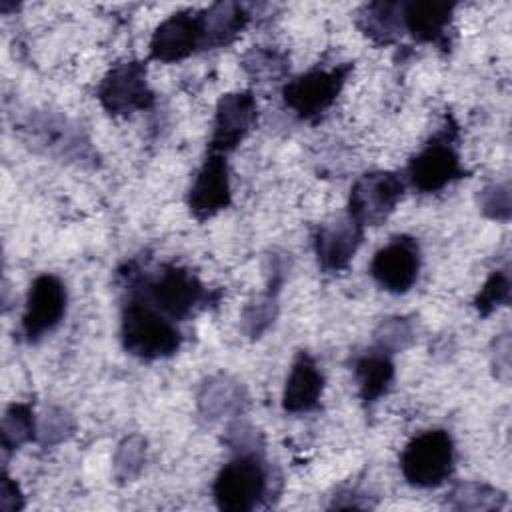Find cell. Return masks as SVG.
<instances>
[{"instance_id": "7", "label": "cell", "mask_w": 512, "mask_h": 512, "mask_svg": "<svg viewBox=\"0 0 512 512\" xmlns=\"http://www.w3.org/2000/svg\"><path fill=\"white\" fill-rule=\"evenodd\" d=\"M96 96L102 108L114 116L148 110L154 104V92L146 80V64L142 60L114 64L98 84Z\"/></svg>"}, {"instance_id": "18", "label": "cell", "mask_w": 512, "mask_h": 512, "mask_svg": "<svg viewBox=\"0 0 512 512\" xmlns=\"http://www.w3.org/2000/svg\"><path fill=\"white\" fill-rule=\"evenodd\" d=\"M250 14L236 2H216L202 10L204 50L220 48L234 42L246 28Z\"/></svg>"}, {"instance_id": "28", "label": "cell", "mask_w": 512, "mask_h": 512, "mask_svg": "<svg viewBox=\"0 0 512 512\" xmlns=\"http://www.w3.org/2000/svg\"><path fill=\"white\" fill-rule=\"evenodd\" d=\"M478 206L482 210L484 216L492 218V220H500V222H508L510 218V184L508 182H496L490 184L486 188H482V192L478 194Z\"/></svg>"}, {"instance_id": "27", "label": "cell", "mask_w": 512, "mask_h": 512, "mask_svg": "<svg viewBox=\"0 0 512 512\" xmlns=\"http://www.w3.org/2000/svg\"><path fill=\"white\" fill-rule=\"evenodd\" d=\"M510 274L508 270H494L474 298V308L480 316H490L496 308L510 304Z\"/></svg>"}, {"instance_id": "4", "label": "cell", "mask_w": 512, "mask_h": 512, "mask_svg": "<svg viewBox=\"0 0 512 512\" xmlns=\"http://www.w3.org/2000/svg\"><path fill=\"white\" fill-rule=\"evenodd\" d=\"M146 298L154 308L172 320L190 316L196 308L210 300V292L186 268L166 264L136 292Z\"/></svg>"}, {"instance_id": "11", "label": "cell", "mask_w": 512, "mask_h": 512, "mask_svg": "<svg viewBox=\"0 0 512 512\" xmlns=\"http://www.w3.org/2000/svg\"><path fill=\"white\" fill-rule=\"evenodd\" d=\"M258 118L256 98L250 90L228 92L220 96L212 122L210 152L226 154L240 146V142L250 134Z\"/></svg>"}, {"instance_id": "17", "label": "cell", "mask_w": 512, "mask_h": 512, "mask_svg": "<svg viewBox=\"0 0 512 512\" xmlns=\"http://www.w3.org/2000/svg\"><path fill=\"white\" fill-rule=\"evenodd\" d=\"M198 410L208 420L240 416L248 406V392L242 382L226 374L210 376L202 382L196 396Z\"/></svg>"}, {"instance_id": "16", "label": "cell", "mask_w": 512, "mask_h": 512, "mask_svg": "<svg viewBox=\"0 0 512 512\" xmlns=\"http://www.w3.org/2000/svg\"><path fill=\"white\" fill-rule=\"evenodd\" d=\"M452 2L414 0L402 4V26L418 42L448 48V26L452 22Z\"/></svg>"}, {"instance_id": "12", "label": "cell", "mask_w": 512, "mask_h": 512, "mask_svg": "<svg viewBox=\"0 0 512 512\" xmlns=\"http://www.w3.org/2000/svg\"><path fill=\"white\" fill-rule=\"evenodd\" d=\"M420 248L418 242L406 234L394 236L382 246L370 262L372 278L392 294L408 292L418 280Z\"/></svg>"}, {"instance_id": "23", "label": "cell", "mask_w": 512, "mask_h": 512, "mask_svg": "<svg viewBox=\"0 0 512 512\" xmlns=\"http://www.w3.org/2000/svg\"><path fill=\"white\" fill-rule=\"evenodd\" d=\"M240 64L242 70L258 82L280 80L290 70V58L274 48H252L242 56Z\"/></svg>"}, {"instance_id": "26", "label": "cell", "mask_w": 512, "mask_h": 512, "mask_svg": "<svg viewBox=\"0 0 512 512\" xmlns=\"http://www.w3.org/2000/svg\"><path fill=\"white\" fill-rule=\"evenodd\" d=\"M414 338V326L404 316L384 318L374 330L376 348L386 354H394L408 348L414 342Z\"/></svg>"}, {"instance_id": "8", "label": "cell", "mask_w": 512, "mask_h": 512, "mask_svg": "<svg viewBox=\"0 0 512 512\" xmlns=\"http://www.w3.org/2000/svg\"><path fill=\"white\" fill-rule=\"evenodd\" d=\"M406 174L410 184L424 194L438 192L466 176L448 130H442L414 158H410Z\"/></svg>"}, {"instance_id": "30", "label": "cell", "mask_w": 512, "mask_h": 512, "mask_svg": "<svg viewBox=\"0 0 512 512\" xmlns=\"http://www.w3.org/2000/svg\"><path fill=\"white\" fill-rule=\"evenodd\" d=\"M224 442L236 454H262V436L246 422H234L226 430Z\"/></svg>"}, {"instance_id": "6", "label": "cell", "mask_w": 512, "mask_h": 512, "mask_svg": "<svg viewBox=\"0 0 512 512\" xmlns=\"http://www.w3.org/2000/svg\"><path fill=\"white\" fill-rule=\"evenodd\" d=\"M350 70L352 64H344L330 70L314 68L296 76L282 88L284 104L302 120L320 116L336 102Z\"/></svg>"}, {"instance_id": "2", "label": "cell", "mask_w": 512, "mask_h": 512, "mask_svg": "<svg viewBox=\"0 0 512 512\" xmlns=\"http://www.w3.org/2000/svg\"><path fill=\"white\" fill-rule=\"evenodd\" d=\"M214 502L226 512L254 510L272 494V468L262 454H236L216 476Z\"/></svg>"}, {"instance_id": "9", "label": "cell", "mask_w": 512, "mask_h": 512, "mask_svg": "<svg viewBox=\"0 0 512 512\" xmlns=\"http://www.w3.org/2000/svg\"><path fill=\"white\" fill-rule=\"evenodd\" d=\"M66 286L54 274H40L28 292L22 314V334L28 342L52 332L66 314Z\"/></svg>"}, {"instance_id": "20", "label": "cell", "mask_w": 512, "mask_h": 512, "mask_svg": "<svg viewBox=\"0 0 512 512\" xmlns=\"http://www.w3.org/2000/svg\"><path fill=\"white\" fill-rule=\"evenodd\" d=\"M358 28L376 44H392L402 34V4L370 2L362 6L356 18Z\"/></svg>"}, {"instance_id": "24", "label": "cell", "mask_w": 512, "mask_h": 512, "mask_svg": "<svg viewBox=\"0 0 512 512\" xmlns=\"http://www.w3.org/2000/svg\"><path fill=\"white\" fill-rule=\"evenodd\" d=\"M278 290L268 286V290L254 300H250L240 316V328L248 338H260L274 322L278 314Z\"/></svg>"}, {"instance_id": "29", "label": "cell", "mask_w": 512, "mask_h": 512, "mask_svg": "<svg viewBox=\"0 0 512 512\" xmlns=\"http://www.w3.org/2000/svg\"><path fill=\"white\" fill-rule=\"evenodd\" d=\"M74 432L72 416L62 408H50L38 422V440L42 444H58Z\"/></svg>"}, {"instance_id": "21", "label": "cell", "mask_w": 512, "mask_h": 512, "mask_svg": "<svg viewBox=\"0 0 512 512\" xmlns=\"http://www.w3.org/2000/svg\"><path fill=\"white\" fill-rule=\"evenodd\" d=\"M446 506L458 512L502 510L506 494L484 482H460L446 494Z\"/></svg>"}, {"instance_id": "25", "label": "cell", "mask_w": 512, "mask_h": 512, "mask_svg": "<svg viewBox=\"0 0 512 512\" xmlns=\"http://www.w3.org/2000/svg\"><path fill=\"white\" fill-rule=\"evenodd\" d=\"M146 462V440L140 434L126 436L112 458L114 478L118 482H132L140 476Z\"/></svg>"}, {"instance_id": "1", "label": "cell", "mask_w": 512, "mask_h": 512, "mask_svg": "<svg viewBox=\"0 0 512 512\" xmlns=\"http://www.w3.org/2000/svg\"><path fill=\"white\" fill-rule=\"evenodd\" d=\"M122 346L140 360H160L178 352L182 334L158 308L140 294H132L122 308L120 322Z\"/></svg>"}, {"instance_id": "19", "label": "cell", "mask_w": 512, "mask_h": 512, "mask_svg": "<svg viewBox=\"0 0 512 512\" xmlns=\"http://www.w3.org/2000/svg\"><path fill=\"white\" fill-rule=\"evenodd\" d=\"M354 376L358 382V394L364 404H374L382 398L392 380H394V364L390 354L376 350L368 352L354 360Z\"/></svg>"}, {"instance_id": "3", "label": "cell", "mask_w": 512, "mask_h": 512, "mask_svg": "<svg viewBox=\"0 0 512 512\" xmlns=\"http://www.w3.org/2000/svg\"><path fill=\"white\" fill-rule=\"evenodd\" d=\"M400 470L416 488H436L454 470V442L446 430H426L414 436L400 456Z\"/></svg>"}, {"instance_id": "10", "label": "cell", "mask_w": 512, "mask_h": 512, "mask_svg": "<svg viewBox=\"0 0 512 512\" xmlns=\"http://www.w3.org/2000/svg\"><path fill=\"white\" fill-rule=\"evenodd\" d=\"M204 50L202 10H180L162 20L150 38V58L158 62H178Z\"/></svg>"}, {"instance_id": "32", "label": "cell", "mask_w": 512, "mask_h": 512, "mask_svg": "<svg viewBox=\"0 0 512 512\" xmlns=\"http://www.w3.org/2000/svg\"><path fill=\"white\" fill-rule=\"evenodd\" d=\"M22 506H24V496L18 484L4 474L0 484V508L4 512H16V510H22Z\"/></svg>"}, {"instance_id": "13", "label": "cell", "mask_w": 512, "mask_h": 512, "mask_svg": "<svg viewBox=\"0 0 512 512\" xmlns=\"http://www.w3.org/2000/svg\"><path fill=\"white\" fill-rule=\"evenodd\" d=\"M230 202L232 192L226 158L224 154L210 152L188 190V208L196 220L204 222L226 210Z\"/></svg>"}, {"instance_id": "5", "label": "cell", "mask_w": 512, "mask_h": 512, "mask_svg": "<svg viewBox=\"0 0 512 512\" xmlns=\"http://www.w3.org/2000/svg\"><path fill=\"white\" fill-rule=\"evenodd\" d=\"M402 196L404 182L396 172H366L350 188L348 216L362 226H378L396 210Z\"/></svg>"}, {"instance_id": "15", "label": "cell", "mask_w": 512, "mask_h": 512, "mask_svg": "<svg viewBox=\"0 0 512 512\" xmlns=\"http://www.w3.org/2000/svg\"><path fill=\"white\" fill-rule=\"evenodd\" d=\"M324 390V376L306 352H300L290 368L282 392V408L290 414H306L318 408Z\"/></svg>"}, {"instance_id": "22", "label": "cell", "mask_w": 512, "mask_h": 512, "mask_svg": "<svg viewBox=\"0 0 512 512\" xmlns=\"http://www.w3.org/2000/svg\"><path fill=\"white\" fill-rule=\"evenodd\" d=\"M0 436H2L4 452L18 450L22 444L38 436L34 410L28 402H14L6 408L0 424Z\"/></svg>"}, {"instance_id": "14", "label": "cell", "mask_w": 512, "mask_h": 512, "mask_svg": "<svg viewBox=\"0 0 512 512\" xmlns=\"http://www.w3.org/2000/svg\"><path fill=\"white\" fill-rule=\"evenodd\" d=\"M364 238V226L344 216L318 226L314 234V252L324 272L346 270Z\"/></svg>"}, {"instance_id": "31", "label": "cell", "mask_w": 512, "mask_h": 512, "mask_svg": "<svg viewBox=\"0 0 512 512\" xmlns=\"http://www.w3.org/2000/svg\"><path fill=\"white\" fill-rule=\"evenodd\" d=\"M492 372L498 380L508 382L510 378V336L500 334L492 342Z\"/></svg>"}]
</instances>
